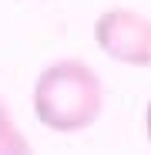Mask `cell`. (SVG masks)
Wrapping results in <instances>:
<instances>
[{
  "label": "cell",
  "instance_id": "6da1fadb",
  "mask_svg": "<svg viewBox=\"0 0 151 155\" xmlns=\"http://www.w3.org/2000/svg\"><path fill=\"white\" fill-rule=\"evenodd\" d=\"M104 105V88L84 61H57L40 71L34 88V115L54 132H81L94 125Z\"/></svg>",
  "mask_w": 151,
  "mask_h": 155
},
{
  "label": "cell",
  "instance_id": "7a4b0ae2",
  "mask_svg": "<svg viewBox=\"0 0 151 155\" xmlns=\"http://www.w3.org/2000/svg\"><path fill=\"white\" fill-rule=\"evenodd\" d=\"M94 41L108 58L131 64V68H151V20L128 7H111L94 20Z\"/></svg>",
  "mask_w": 151,
  "mask_h": 155
},
{
  "label": "cell",
  "instance_id": "3957f363",
  "mask_svg": "<svg viewBox=\"0 0 151 155\" xmlns=\"http://www.w3.org/2000/svg\"><path fill=\"white\" fill-rule=\"evenodd\" d=\"M0 155H30V142L14 125V118H10L4 101H0Z\"/></svg>",
  "mask_w": 151,
  "mask_h": 155
},
{
  "label": "cell",
  "instance_id": "277c9868",
  "mask_svg": "<svg viewBox=\"0 0 151 155\" xmlns=\"http://www.w3.org/2000/svg\"><path fill=\"white\" fill-rule=\"evenodd\" d=\"M144 132H148V142H151V101H148V111H144Z\"/></svg>",
  "mask_w": 151,
  "mask_h": 155
}]
</instances>
